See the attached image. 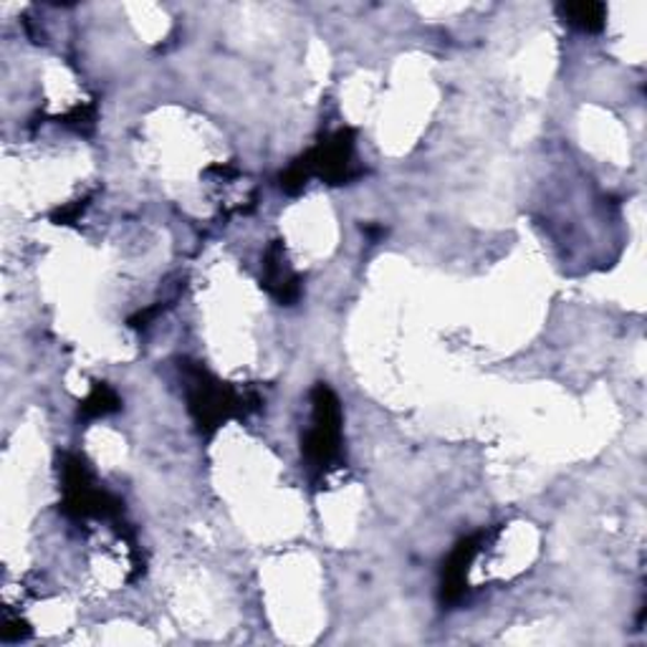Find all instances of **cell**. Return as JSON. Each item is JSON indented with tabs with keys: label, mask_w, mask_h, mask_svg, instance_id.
<instances>
[{
	"label": "cell",
	"mask_w": 647,
	"mask_h": 647,
	"mask_svg": "<svg viewBox=\"0 0 647 647\" xmlns=\"http://www.w3.org/2000/svg\"><path fill=\"white\" fill-rule=\"evenodd\" d=\"M122 403H119V395L109 385H94L89 397L79 405V417L84 420H91V417H105L109 413H117Z\"/></svg>",
	"instance_id": "cell-6"
},
{
	"label": "cell",
	"mask_w": 647,
	"mask_h": 647,
	"mask_svg": "<svg viewBox=\"0 0 647 647\" xmlns=\"http://www.w3.org/2000/svg\"><path fill=\"white\" fill-rule=\"evenodd\" d=\"M263 286L268 288V294L278 299L281 304H294L299 299L301 294V284L299 276L288 268V263L284 261V249L281 245H271L266 253V263H263Z\"/></svg>",
	"instance_id": "cell-4"
},
{
	"label": "cell",
	"mask_w": 647,
	"mask_h": 647,
	"mask_svg": "<svg viewBox=\"0 0 647 647\" xmlns=\"http://www.w3.org/2000/svg\"><path fill=\"white\" fill-rule=\"evenodd\" d=\"M311 428L304 438V456L317 473L329 471L342 450V407L327 385H317L311 393Z\"/></svg>",
	"instance_id": "cell-2"
},
{
	"label": "cell",
	"mask_w": 647,
	"mask_h": 647,
	"mask_svg": "<svg viewBox=\"0 0 647 647\" xmlns=\"http://www.w3.org/2000/svg\"><path fill=\"white\" fill-rule=\"evenodd\" d=\"M485 539V534H475L471 539L461 541L456 547L453 555H450L446 572H442V600L446 602H458L463 600L465 594V584H468V572H471V564L479 557L481 544Z\"/></svg>",
	"instance_id": "cell-3"
},
{
	"label": "cell",
	"mask_w": 647,
	"mask_h": 647,
	"mask_svg": "<svg viewBox=\"0 0 647 647\" xmlns=\"http://www.w3.org/2000/svg\"><path fill=\"white\" fill-rule=\"evenodd\" d=\"M187 377V407L195 417V423L200 425L202 432H212L220 428L228 417L243 415L245 410L259 405L255 395H241L233 387L220 385L218 380H212L206 370L200 368H185Z\"/></svg>",
	"instance_id": "cell-1"
},
{
	"label": "cell",
	"mask_w": 647,
	"mask_h": 647,
	"mask_svg": "<svg viewBox=\"0 0 647 647\" xmlns=\"http://www.w3.org/2000/svg\"><path fill=\"white\" fill-rule=\"evenodd\" d=\"M559 15L579 31L600 33L604 29L607 8H604V3H561Z\"/></svg>",
	"instance_id": "cell-5"
}]
</instances>
